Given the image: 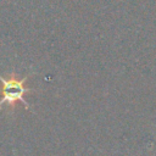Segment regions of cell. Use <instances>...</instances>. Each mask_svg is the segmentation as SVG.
<instances>
[{
    "mask_svg": "<svg viewBox=\"0 0 156 156\" xmlns=\"http://www.w3.org/2000/svg\"><path fill=\"white\" fill-rule=\"evenodd\" d=\"M28 77L17 79L15 76L11 78H5L0 76V82L2 84L1 88V99H0V110L4 108L5 106H12L16 101H21L26 105L27 108H29V104L24 100V95L32 89L27 88L24 83L27 82Z\"/></svg>",
    "mask_w": 156,
    "mask_h": 156,
    "instance_id": "1",
    "label": "cell"
}]
</instances>
